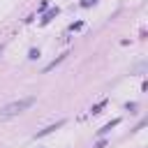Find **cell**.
<instances>
[{
	"mask_svg": "<svg viewBox=\"0 0 148 148\" xmlns=\"http://www.w3.org/2000/svg\"><path fill=\"white\" fill-rule=\"evenodd\" d=\"M104 146H106V141H99V143H97L95 148H104Z\"/></svg>",
	"mask_w": 148,
	"mask_h": 148,
	"instance_id": "cell-9",
	"label": "cell"
},
{
	"mask_svg": "<svg viewBox=\"0 0 148 148\" xmlns=\"http://www.w3.org/2000/svg\"><path fill=\"white\" fill-rule=\"evenodd\" d=\"M118 123H120V118H113V120H111V123H106V125H104V127H102V130H99V134H106V132H109V130H111V127H116V125H118Z\"/></svg>",
	"mask_w": 148,
	"mask_h": 148,
	"instance_id": "cell-5",
	"label": "cell"
},
{
	"mask_svg": "<svg viewBox=\"0 0 148 148\" xmlns=\"http://www.w3.org/2000/svg\"><path fill=\"white\" fill-rule=\"evenodd\" d=\"M97 0H81V7H90V5H95Z\"/></svg>",
	"mask_w": 148,
	"mask_h": 148,
	"instance_id": "cell-8",
	"label": "cell"
},
{
	"mask_svg": "<svg viewBox=\"0 0 148 148\" xmlns=\"http://www.w3.org/2000/svg\"><path fill=\"white\" fill-rule=\"evenodd\" d=\"M65 125V120H58L56 125H49V127H44V130H39L37 134H35V139H42V136H46V134H51L53 130H58V127H62Z\"/></svg>",
	"mask_w": 148,
	"mask_h": 148,
	"instance_id": "cell-2",
	"label": "cell"
},
{
	"mask_svg": "<svg viewBox=\"0 0 148 148\" xmlns=\"http://www.w3.org/2000/svg\"><path fill=\"white\" fill-rule=\"evenodd\" d=\"M32 104H35V97H21V99H16V102H9L7 106H2V109H0V118L18 116V113H23L25 109H30Z\"/></svg>",
	"mask_w": 148,
	"mask_h": 148,
	"instance_id": "cell-1",
	"label": "cell"
},
{
	"mask_svg": "<svg viewBox=\"0 0 148 148\" xmlns=\"http://www.w3.org/2000/svg\"><path fill=\"white\" fill-rule=\"evenodd\" d=\"M0 53H2V44H0Z\"/></svg>",
	"mask_w": 148,
	"mask_h": 148,
	"instance_id": "cell-10",
	"label": "cell"
},
{
	"mask_svg": "<svg viewBox=\"0 0 148 148\" xmlns=\"http://www.w3.org/2000/svg\"><path fill=\"white\" fill-rule=\"evenodd\" d=\"M28 58H30V60H35V58H39V51H37V49H30V53H28Z\"/></svg>",
	"mask_w": 148,
	"mask_h": 148,
	"instance_id": "cell-7",
	"label": "cell"
},
{
	"mask_svg": "<svg viewBox=\"0 0 148 148\" xmlns=\"http://www.w3.org/2000/svg\"><path fill=\"white\" fill-rule=\"evenodd\" d=\"M104 106H106V99H102V102H97V104H95V106H92L90 111H92V113H99V111H102Z\"/></svg>",
	"mask_w": 148,
	"mask_h": 148,
	"instance_id": "cell-6",
	"label": "cell"
},
{
	"mask_svg": "<svg viewBox=\"0 0 148 148\" xmlns=\"http://www.w3.org/2000/svg\"><path fill=\"white\" fill-rule=\"evenodd\" d=\"M53 16H58V7H53V9H49V12H46V14H44V18H42V23H44V25H46V23H49V21H51V18H53Z\"/></svg>",
	"mask_w": 148,
	"mask_h": 148,
	"instance_id": "cell-3",
	"label": "cell"
},
{
	"mask_svg": "<svg viewBox=\"0 0 148 148\" xmlns=\"http://www.w3.org/2000/svg\"><path fill=\"white\" fill-rule=\"evenodd\" d=\"M65 56H67V53H62V56H58V58H56V60H53V62H49V65H46V67H44V72H51V69H53V67H56V65H58V62H62V60H65Z\"/></svg>",
	"mask_w": 148,
	"mask_h": 148,
	"instance_id": "cell-4",
	"label": "cell"
}]
</instances>
